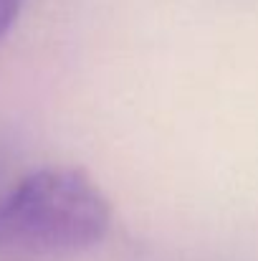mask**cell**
<instances>
[{"instance_id": "7a4b0ae2", "label": "cell", "mask_w": 258, "mask_h": 261, "mask_svg": "<svg viewBox=\"0 0 258 261\" xmlns=\"http://www.w3.org/2000/svg\"><path fill=\"white\" fill-rule=\"evenodd\" d=\"M25 0H0V41L5 38V33L10 31V25L15 23V18L20 15Z\"/></svg>"}, {"instance_id": "6da1fadb", "label": "cell", "mask_w": 258, "mask_h": 261, "mask_svg": "<svg viewBox=\"0 0 258 261\" xmlns=\"http://www.w3.org/2000/svg\"><path fill=\"white\" fill-rule=\"evenodd\" d=\"M111 223L104 190L81 168H41L0 195V256L43 259L91 249Z\"/></svg>"}]
</instances>
